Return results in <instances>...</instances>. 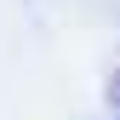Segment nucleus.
<instances>
[{
    "mask_svg": "<svg viewBox=\"0 0 120 120\" xmlns=\"http://www.w3.org/2000/svg\"><path fill=\"white\" fill-rule=\"evenodd\" d=\"M109 103H120V69H114V80H109Z\"/></svg>",
    "mask_w": 120,
    "mask_h": 120,
    "instance_id": "f257e3e1",
    "label": "nucleus"
}]
</instances>
